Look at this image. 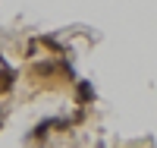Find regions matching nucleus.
<instances>
[{"label": "nucleus", "instance_id": "obj_3", "mask_svg": "<svg viewBox=\"0 0 157 148\" xmlns=\"http://www.w3.org/2000/svg\"><path fill=\"white\" fill-rule=\"evenodd\" d=\"M50 126H54V117H47V120H41V123L35 126V132H32V139H44L47 132H50Z\"/></svg>", "mask_w": 157, "mask_h": 148}, {"label": "nucleus", "instance_id": "obj_2", "mask_svg": "<svg viewBox=\"0 0 157 148\" xmlns=\"http://www.w3.org/2000/svg\"><path fill=\"white\" fill-rule=\"evenodd\" d=\"M13 82H16V73H13V66H10L3 57H0V88L10 91V88H13Z\"/></svg>", "mask_w": 157, "mask_h": 148}, {"label": "nucleus", "instance_id": "obj_5", "mask_svg": "<svg viewBox=\"0 0 157 148\" xmlns=\"http://www.w3.org/2000/svg\"><path fill=\"white\" fill-rule=\"evenodd\" d=\"M35 50H38V44H35V41H29V47H25V57H35Z\"/></svg>", "mask_w": 157, "mask_h": 148}, {"label": "nucleus", "instance_id": "obj_1", "mask_svg": "<svg viewBox=\"0 0 157 148\" xmlns=\"http://www.w3.org/2000/svg\"><path fill=\"white\" fill-rule=\"evenodd\" d=\"M75 101L82 104V107L94 101V85H91L88 79H75Z\"/></svg>", "mask_w": 157, "mask_h": 148}, {"label": "nucleus", "instance_id": "obj_4", "mask_svg": "<svg viewBox=\"0 0 157 148\" xmlns=\"http://www.w3.org/2000/svg\"><path fill=\"white\" fill-rule=\"evenodd\" d=\"M57 73V63H35L32 66V76H54Z\"/></svg>", "mask_w": 157, "mask_h": 148}]
</instances>
